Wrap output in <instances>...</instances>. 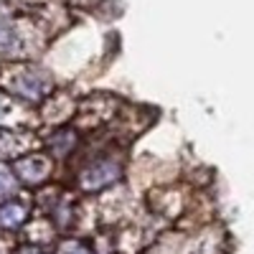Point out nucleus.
Returning <instances> with one entry per match:
<instances>
[{
  "label": "nucleus",
  "instance_id": "obj_8",
  "mask_svg": "<svg viewBox=\"0 0 254 254\" xmlns=\"http://www.w3.org/2000/svg\"><path fill=\"white\" fill-rule=\"evenodd\" d=\"M31 221V203L18 193L0 201V231H20Z\"/></svg>",
  "mask_w": 254,
  "mask_h": 254
},
{
  "label": "nucleus",
  "instance_id": "obj_6",
  "mask_svg": "<svg viewBox=\"0 0 254 254\" xmlns=\"http://www.w3.org/2000/svg\"><path fill=\"white\" fill-rule=\"evenodd\" d=\"M38 125L36 110L13 99L3 87H0V127H13V130H33Z\"/></svg>",
  "mask_w": 254,
  "mask_h": 254
},
{
  "label": "nucleus",
  "instance_id": "obj_2",
  "mask_svg": "<svg viewBox=\"0 0 254 254\" xmlns=\"http://www.w3.org/2000/svg\"><path fill=\"white\" fill-rule=\"evenodd\" d=\"M0 87L13 99L26 104L31 110H41L49 102V97L59 89L56 79L49 69L31 61H5L0 66Z\"/></svg>",
  "mask_w": 254,
  "mask_h": 254
},
{
  "label": "nucleus",
  "instance_id": "obj_12",
  "mask_svg": "<svg viewBox=\"0 0 254 254\" xmlns=\"http://www.w3.org/2000/svg\"><path fill=\"white\" fill-rule=\"evenodd\" d=\"M10 254H46V252H44V247H41V244H31V242H26V244L15 247Z\"/></svg>",
  "mask_w": 254,
  "mask_h": 254
},
{
  "label": "nucleus",
  "instance_id": "obj_10",
  "mask_svg": "<svg viewBox=\"0 0 254 254\" xmlns=\"http://www.w3.org/2000/svg\"><path fill=\"white\" fill-rule=\"evenodd\" d=\"M18 181H15V176H13V168H10V163H5V160H0V201L3 198H8V196H13V193H18Z\"/></svg>",
  "mask_w": 254,
  "mask_h": 254
},
{
  "label": "nucleus",
  "instance_id": "obj_9",
  "mask_svg": "<svg viewBox=\"0 0 254 254\" xmlns=\"http://www.w3.org/2000/svg\"><path fill=\"white\" fill-rule=\"evenodd\" d=\"M150 203H153V211L160 216H176L181 214V193L176 186H160L150 193Z\"/></svg>",
  "mask_w": 254,
  "mask_h": 254
},
{
  "label": "nucleus",
  "instance_id": "obj_1",
  "mask_svg": "<svg viewBox=\"0 0 254 254\" xmlns=\"http://www.w3.org/2000/svg\"><path fill=\"white\" fill-rule=\"evenodd\" d=\"M74 190L81 196H97L122 183L127 160L117 142H107L99 147L84 142L81 153L74 158Z\"/></svg>",
  "mask_w": 254,
  "mask_h": 254
},
{
  "label": "nucleus",
  "instance_id": "obj_11",
  "mask_svg": "<svg viewBox=\"0 0 254 254\" xmlns=\"http://www.w3.org/2000/svg\"><path fill=\"white\" fill-rule=\"evenodd\" d=\"M56 254H97L84 239H76V237H64L59 244H56Z\"/></svg>",
  "mask_w": 254,
  "mask_h": 254
},
{
  "label": "nucleus",
  "instance_id": "obj_5",
  "mask_svg": "<svg viewBox=\"0 0 254 254\" xmlns=\"http://www.w3.org/2000/svg\"><path fill=\"white\" fill-rule=\"evenodd\" d=\"M84 142H87V132L76 127L74 122L56 125L49 132V137L41 140V147L56 160V163H74V158L81 153Z\"/></svg>",
  "mask_w": 254,
  "mask_h": 254
},
{
  "label": "nucleus",
  "instance_id": "obj_3",
  "mask_svg": "<svg viewBox=\"0 0 254 254\" xmlns=\"http://www.w3.org/2000/svg\"><path fill=\"white\" fill-rule=\"evenodd\" d=\"M38 28L33 15L18 13L10 5L0 8V61H31L38 54Z\"/></svg>",
  "mask_w": 254,
  "mask_h": 254
},
{
  "label": "nucleus",
  "instance_id": "obj_4",
  "mask_svg": "<svg viewBox=\"0 0 254 254\" xmlns=\"http://www.w3.org/2000/svg\"><path fill=\"white\" fill-rule=\"evenodd\" d=\"M56 165L59 163L44 150V147H36V150H28L20 158L10 160V168H13V176H15L18 186L33 188V190L54 183Z\"/></svg>",
  "mask_w": 254,
  "mask_h": 254
},
{
  "label": "nucleus",
  "instance_id": "obj_7",
  "mask_svg": "<svg viewBox=\"0 0 254 254\" xmlns=\"http://www.w3.org/2000/svg\"><path fill=\"white\" fill-rule=\"evenodd\" d=\"M41 147V142L36 140L33 130H13V127H0V160H15L28 150Z\"/></svg>",
  "mask_w": 254,
  "mask_h": 254
}]
</instances>
